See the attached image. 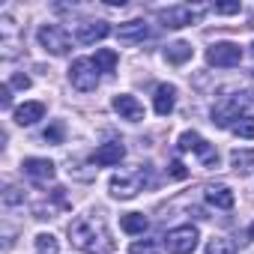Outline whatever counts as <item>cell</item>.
<instances>
[{
  "instance_id": "3957f363",
  "label": "cell",
  "mask_w": 254,
  "mask_h": 254,
  "mask_svg": "<svg viewBox=\"0 0 254 254\" xmlns=\"http://www.w3.org/2000/svg\"><path fill=\"white\" fill-rule=\"evenodd\" d=\"M69 81H72L75 90L90 93V90L99 87V66H96L90 57H78V60H72V66H69Z\"/></svg>"
},
{
  "instance_id": "52a82bcc",
  "label": "cell",
  "mask_w": 254,
  "mask_h": 254,
  "mask_svg": "<svg viewBox=\"0 0 254 254\" xmlns=\"http://www.w3.org/2000/svg\"><path fill=\"white\" fill-rule=\"evenodd\" d=\"M200 12H203V9H197V6L180 3V6H168V9H162V12H159V18H162V24H165V27H171V30H180V27H189V24H194V21L200 18Z\"/></svg>"
},
{
  "instance_id": "5b68a950",
  "label": "cell",
  "mask_w": 254,
  "mask_h": 254,
  "mask_svg": "<svg viewBox=\"0 0 254 254\" xmlns=\"http://www.w3.org/2000/svg\"><path fill=\"white\" fill-rule=\"evenodd\" d=\"M197 227H191V224H180V227H174V230H168V236H165V248H168V254H191L194 248H197Z\"/></svg>"
},
{
  "instance_id": "f546056e",
  "label": "cell",
  "mask_w": 254,
  "mask_h": 254,
  "mask_svg": "<svg viewBox=\"0 0 254 254\" xmlns=\"http://www.w3.org/2000/svg\"><path fill=\"white\" fill-rule=\"evenodd\" d=\"M9 87H18V90H27V87H30V78H27V75H12V78H9Z\"/></svg>"
},
{
  "instance_id": "1f68e13d",
  "label": "cell",
  "mask_w": 254,
  "mask_h": 254,
  "mask_svg": "<svg viewBox=\"0 0 254 254\" xmlns=\"http://www.w3.org/2000/svg\"><path fill=\"white\" fill-rule=\"evenodd\" d=\"M248 236H251V239H254V224H251V227H248Z\"/></svg>"
},
{
  "instance_id": "7c38bea8",
  "label": "cell",
  "mask_w": 254,
  "mask_h": 254,
  "mask_svg": "<svg viewBox=\"0 0 254 254\" xmlns=\"http://www.w3.org/2000/svg\"><path fill=\"white\" fill-rule=\"evenodd\" d=\"M177 105V87L174 84H159L156 87V96H153V108L159 117H168Z\"/></svg>"
},
{
  "instance_id": "4316f807",
  "label": "cell",
  "mask_w": 254,
  "mask_h": 254,
  "mask_svg": "<svg viewBox=\"0 0 254 254\" xmlns=\"http://www.w3.org/2000/svg\"><path fill=\"white\" fill-rule=\"evenodd\" d=\"M42 138H45L48 144H63V123H51Z\"/></svg>"
},
{
  "instance_id": "8fae6325",
  "label": "cell",
  "mask_w": 254,
  "mask_h": 254,
  "mask_svg": "<svg viewBox=\"0 0 254 254\" xmlns=\"http://www.w3.org/2000/svg\"><path fill=\"white\" fill-rule=\"evenodd\" d=\"M126 156V147L120 141H111V144H102L96 153H93V165H102V168H111V165H120Z\"/></svg>"
},
{
  "instance_id": "ffe728a7",
  "label": "cell",
  "mask_w": 254,
  "mask_h": 254,
  "mask_svg": "<svg viewBox=\"0 0 254 254\" xmlns=\"http://www.w3.org/2000/svg\"><path fill=\"white\" fill-rule=\"evenodd\" d=\"M236 239H230V236H215V239H209V245H206V254H236Z\"/></svg>"
},
{
  "instance_id": "2e32d148",
  "label": "cell",
  "mask_w": 254,
  "mask_h": 254,
  "mask_svg": "<svg viewBox=\"0 0 254 254\" xmlns=\"http://www.w3.org/2000/svg\"><path fill=\"white\" fill-rule=\"evenodd\" d=\"M206 203H212L218 209H230L236 203V197L227 186H206Z\"/></svg>"
},
{
  "instance_id": "ac0fdd59",
  "label": "cell",
  "mask_w": 254,
  "mask_h": 254,
  "mask_svg": "<svg viewBox=\"0 0 254 254\" xmlns=\"http://www.w3.org/2000/svg\"><path fill=\"white\" fill-rule=\"evenodd\" d=\"M165 60L168 63H186V60H191V45L189 42H174V45H168L165 48Z\"/></svg>"
},
{
  "instance_id": "9a60e30c",
  "label": "cell",
  "mask_w": 254,
  "mask_h": 254,
  "mask_svg": "<svg viewBox=\"0 0 254 254\" xmlns=\"http://www.w3.org/2000/svg\"><path fill=\"white\" fill-rule=\"evenodd\" d=\"M117 36L123 39V42H144L147 36H150V27L144 24V21H126V24H120L117 27Z\"/></svg>"
},
{
  "instance_id": "6da1fadb",
  "label": "cell",
  "mask_w": 254,
  "mask_h": 254,
  "mask_svg": "<svg viewBox=\"0 0 254 254\" xmlns=\"http://www.w3.org/2000/svg\"><path fill=\"white\" fill-rule=\"evenodd\" d=\"M69 239L75 248H81L87 254H111V248H114L111 233L105 230L102 218H75L69 224Z\"/></svg>"
},
{
  "instance_id": "44dd1931",
  "label": "cell",
  "mask_w": 254,
  "mask_h": 254,
  "mask_svg": "<svg viewBox=\"0 0 254 254\" xmlns=\"http://www.w3.org/2000/svg\"><path fill=\"white\" fill-rule=\"evenodd\" d=\"M93 63L99 66V72H114V69H117V51H111V48H99L96 57H93Z\"/></svg>"
},
{
  "instance_id": "603a6c76",
  "label": "cell",
  "mask_w": 254,
  "mask_h": 254,
  "mask_svg": "<svg viewBox=\"0 0 254 254\" xmlns=\"http://www.w3.org/2000/svg\"><path fill=\"white\" fill-rule=\"evenodd\" d=\"M197 156H200V162H203V168H218V153H215V147H209L206 141L194 150Z\"/></svg>"
},
{
  "instance_id": "83f0119b",
  "label": "cell",
  "mask_w": 254,
  "mask_h": 254,
  "mask_svg": "<svg viewBox=\"0 0 254 254\" xmlns=\"http://www.w3.org/2000/svg\"><path fill=\"white\" fill-rule=\"evenodd\" d=\"M242 6L239 3H212V12H218V15H236Z\"/></svg>"
},
{
  "instance_id": "d6986e66",
  "label": "cell",
  "mask_w": 254,
  "mask_h": 254,
  "mask_svg": "<svg viewBox=\"0 0 254 254\" xmlns=\"http://www.w3.org/2000/svg\"><path fill=\"white\" fill-rule=\"evenodd\" d=\"M230 165L236 174H248L254 168V150H233L230 153Z\"/></svg>"
},
{
  "instance_id": "d4e9b609",
  "label": "cell",
  "mask_w": 254,
  "mask_h": 254,
  "mask_svg": "<svg viewBox=\"0 0 254 254\" xmlns=\"http://www.w3.org/2000/svg\"><path fill=\"white\" fill-rule=\"evenodd\" d=\"M233 135H239V138H254V117H242L239 123H233Z\"/></svg>"
},
{
  "instance_id": "e0dca14e",
  "label": "cell",
  "mask_w": 254,
  "mask_h": 254,
  "mask_svg": "<svg viewBox=\"0 0 254 254\" xmlns=\"http://www.w3.org/2000/svg\"><path fill=\"white\" fill-rule=\"evenodd\" d=\"M120 227L126 230V233H144L147 227H150V221H147V215L144 212H126L123 218H120Z\"/></svg>"
},
{
  "instance_id": "cb8c5ba5",
  "label": "cell",
  "mask_w": 254,
  "mask_h": 254,
  "mask_svg": "<svg viewBox=\"0 0 254 254\" xmlns=\"http://www.w3.org/2000/svg\"><path fill=\"white\" fill-rule=\"evenodd\" d=\"M200 144H203V138H200L197 132H183L177 147H180V153H189V150H197Z\"/></svg>"
},
{
  "instance_id": "ba28073f",
  "label": "cell",
  "mask_w": 254,
  "mask_h": 254,
  "mask_svg": "<svg viewBox=\"0 0 254 254\" xmlns=\"http://www.w3.org/2000/svg\"><path fill=\"white\" fill-rule=\"evenodd\" d=\"M141 180H144V174H114L111 177V194L117 200H132L141 191Z\"/></svg>"
},
{
  "instance_id": "4dcf8cb0",
  "label": "cell",
  "mask_w": 254,
  "mask_h": 254,
  "mask_svg": "<svg viewBox=\"0 0 254 254\" xmlns=\"http://www.w3.org/2000/svg\"><path fill=\"white\" fill-rule=\"evenodd\" d=\"M171 177H177V180H186V177H189V171L183 168V162H174V165H171Z\"/></svg>"
},
{
  "instance_id": "7402d4cb",
  "label": "cell",
  "mask_w": 254,
  "mask_h": 254,
  "mask_svg": "<svg viewBox=\"0 0 254 254\" xmlns=\"http://www.w3.org/2000/svg\"><path fill=\"white\" fill-rule=\"evenodd\" d=\"M36 254H60V245L51 233H39L36 236Z\"/></svg>"
},
{
  "instance_id": "7a4b0ae2",
  "label": "cell",
  "mask_w": 254,
  "mask_h": 254,
  "mask_svg": "<svg viewBox=\"0 0 254 254\" xmlns=\"http://www.w3.org/2000/svg\"><path fill=\"white\" fill-rule=\"evenodd\" d=\"M254 105V90H242L236 96H224L215 108H212V123L221 126V129H227V126H233V120H239V114Z\"/></svg>"
},
{
  "instance_id": "9c48e42d",
  "label": "cell",
  "mask_w": 254,
  "mask_h": 254,
  "mask_svg": "<svg viewBox=\"0 0 254 254\" xmlns=\"http://www.w3.org/2000/svg\"><path fill=\"white\" fill-rule=\"evenodd\" d=\"M114 111L123 117V120H132V123H138V120H144V105L135 99V96H129V93H120V96H114Z\"/></svg>"
},
{
  "instance_id": "4fadbf2b",
  "label": "cell",
  "mask_w": 254,
  "mask_h": 254,
  "mask_svg": "<svg viewBox=\"0 0 254 254\" xmlns=\"http://www.w3.org/2000/svg\"><path fill=\"white\" fill-rule=\"evenodd\" d=\"M21 171H24L30 180H36V183L54 180V162H48V159H24Z\"/></svg>"
},
{
  "instance_id": "f1b7e54d",
  "label": "cell",
  "mask_w": 254,
  "mask_h": 254,
  "mask_svg": "<svg viewBox=\"0 0 254 254\" xmlns=\"http://www.w3.org/2000/svg\"><path fill=\"white\" fill-rule=\"evenodd\" d=\"M0 108H12V87L9 84L0 87Z\"/></svg>"
},
{
  "instance_id": "8992f818",
  "label": "cell",
  "mask_w": 254,
  "mask_h": 254,
  "mask_svg": "<svg viewBox=\"0 0 254 254\" xmlns=\"http://www.w3.org/2000/svg\"><path fill=\"white\" fill-rule=\"evenodd\" d=\"M206 63L215 69H230L242 63V48L236 42H215L212 48H206Z\"/></svg>"
},
{
  "instance_id": "30bf717a",
  "label": "cell",
  "mask_w": 254,
  "mask_h": 254,
  "mask_svg": "<svg viewBox=\"0 0 254 254\" xmlns=\"http://www.w3.org/2000/svg\"><path fill=\"white\" fill-rule=\"evenodd\" d=\"M108 33H111V27H108L105 21H84V24H78L75 39H78L81 45H96V42H102Z\"/></svg>"
},
{
  "instance_id": "484cf974",
  "label": "cell",
  "mask_w": 254,
  "mask_h": 254,
  "mask_svg": "<svg viewBox=\"0 0 254 254\" xmlns=\"http://www.w3.org/2000/svg\"><path fill=\"white\" fill-rule=\"evenodd\" d=\"M129 251H132V254H159V245H156L153 239H144V242L138 239V242L129 245Z\"/></svg>"
},
{
  "instance_id": "277c9868",
  "label": "cell",
  "mask_w": 254,
  "mask_h": 254,
  "mask_svg": "<svg viewBox=\"0 0 254 254\" xmlns=\"http://www.w3.org/2000/svg\"><path fill=\"white\" fill-rule=\"evenodd\" d=\"M36 39H39V45H42L45 51H51L54 57H63V54H69V48H72V36H69L63 27H57V24H42L39 33H36Z\"/></svg>"
},
{
  "instance_id": "5bb4252c",
  "label": "cell",
  "mask_w": 254,
  "mask_h": 254,
  "mask_svg": "<svg viewBox=\"0 0 254 254\" xmlns=\"http://www.w3.org/2000/svg\"><path fill=\"white\" fill-rule=\"evenodd\" d=\"M12 117H15L18 126H33V123H39L45 117V105L42 102H24V105H18L12 111Z\"/></svg>"
}]
</instances>
